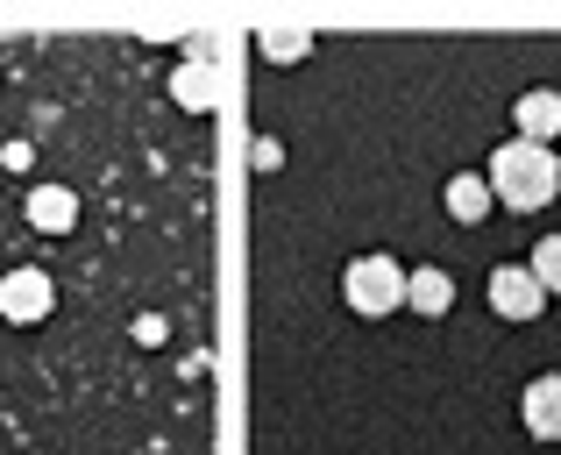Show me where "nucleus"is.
Wrapping results in <instances>:
<instances>
[{
  "label": "nucleus",
  "mask_w": 561,
  "mask_h": 455,
  "mask_svg": "<svg viewBox=\"0 0 561 455\" xmlns=\"http://www.w3.org/2000/svg\"><path fill=\"white\" fill-rule=\"evenodd\" d=\"M50 306H57V285H50V271H8L0 277V320H14V328H36V320H50Z\"/></svg>",
  "instance_id": "7ed1b4c3"
},
{
  "label": "nucleus",
  "mask_w": 561,
  "mask_h": 455,
  "mask_svg": "<svg viewBox=\"0 0 561 455\" xmlns=\"http://www.w3.org/2000/svg\"><path fill=\"white\" fill-rule=\"evenodd\" d=\"M28 228L36 235H71L79 228V193H71V185H36V193H28Z\"/></svg>",
  "instance_id": "0eeeda50"
},
{
  "label": "nucleus",
  "mask_w": 561,
  "mask_h": 455,
  "mask_svg": "<svg viewBox=\"0 0 561 455\" xmlns=\"http://www.w3.org/2000/svg\"><path fill=\"white\" fill-rule=\"evenodd\" d=\"M512 122H519V143L554 150V136H561V93H554V86H526L519 107H512Z\"/></svg>",
  "instance_id": "39448f33"
},
{
  "label": "nucleus",
  "mask_w": 561,
  "mask_h": 455,
  "mask_svg": "<svg viewBox=\"0 0 561 455\" xmlns=\"http://www.w3.org/2000/svg\"><path fill=\"white\" fill-rule=\"evenodd\" d=\"M405 306H412V314H426V320H440V314L455 306V277L440 271V263L412 271V277H405Z\"/></svg>",
  "instance_id": "1a4fd4ad"
},
{
  "label": "nucleus",
  "mask_w": 561,
  "mask_h": 455,
  "mask_svg": "<svg viewBox=\"0 0 561 455\" xmlns=\"http://www.w3.org/2000/svg\"><path fill=\"white\" fill-rule=\"evenodd\" d=\"M440 200H448V214H455V221H483V214H491L497 207V200H491V179H483V171H462V179H448V193H440Z\"/></svg>",
  "instance_id": "9d476101"
},
{
  "label": "nucleus",
  "mask_w": 561,
  "mask_h": 455,
  "mask_svg": "<svg viewBox=\"0 0 561 455\" xmlns=\"http://www.w3.org/2000/svg\"><path fill=\"white\" fill-rule=\"evenodd\" d=\"M540 306H548V292H540V277L526 263H497L491 271V314L497 320H540Z\"/></svg>",
  "instance_id": "20e7f679"
},
{
  "label": "nucleus",
  "mask_w": 561,
  "mask_h": 455,
  "mask_svg": "<svg viewBox=\"0 0 561 455\" xmlns=\"http://www.w3.org/2000/svg\"><path fill=\"white\" fill-rule=\"evenodd\" d=\"M249 164H256V171H277V164H285V143L256 136V150H249Z\"/></svg>",
  "instance_id": "ddd939ff"
},
{
  "label": "nucleus",
  "mask_w": 561,
  "mask_h": 455,
  "mask_svg": "<svg viewBox=\"0 0 561 455\" xmlns=\"http://www.w3.org/2000/svg\"><path fill=\"white\" fill-rule=\"evenodd\" d=\"M483 179H491V200H497V207L540 214L561 193V157L540 150V143H519V136H512V143H497V150H491Z\"/></svg>",
  "instance_id": "f257e3e1"
},
{
  "label": "nucleus",
  "mask_w": 561,
  "mask_h": 455,
  "mask_svg": "<svg viewBox=\"0 0 561 455\" xmlns=\"http://www.w3.org/2000/svg\"><path fill=\"white\" fill-rule=\"evenodd\" d=\"M256 50L271 57V65H299V57L313 50V29H263V36H256Z\"/></svg>",
  "instance_id": "9b49d317"
},
{
  "label": "nucleus",
  "mask_w": 561,
  "mask_h": 455,
  "mask_svg": "<svg viewBox=\"0 0 561 455\" xmlns=\"http://www.w3.org/2000/svg\"><path fill=\"white\" fill-rule=\"evenodd\" d=\"M171 100H179L185 114H206L220 100V71H214V57H185L179 71H171Z\"/></svg>",
  "instance_id": "6e6552de"
},
{
  "label": "nucleus",
  "mask_w": 561,
  "mask_h": 455,
  "mask_svg": "<svg viewBox=\"0 0 561 455\" xmlns=\"http://www.w3.org/2000/svg\"><path fill=\"white\" fill-rule=\"evenodd\" d=\"M526 271H534V277H540V292L554 299V292H561V235H540L534 257H526Z\"/></svg>",
  "instance_id": "f8f14e48"
},
{
  "label": "nucleus",
  "mask_w": 561,
  "mask_h": 455,
  "mask_svg": "<svg viewBox=\"0 0 561 455\" xmlns=\"http://www.w3.org/2000/svg\"><path fill=\"white\" fill-rule=\"evenodd\" d=\"M405 263L398 257H383V249H370V257H356L342 271V299L356 306L363 320H383V314H398V306H405Z\"/></svg>",
  "instance_id": "f03ea898"
},
{
  "label": "nucleus",
  "mask_w": 561,
  "mask_h": 455,
  "mask_svg": "<svg viewBox=\"0 0 561 455\" xmlns=\"http://www.w3.org/2000/svg\"><path fill=\"white\" fill-rule=\"evenodd\" d=\"M519 413H526V434H534V442H561V377L554 371L526 385Z\"/></svg>",
  "instance_id": "423d86ee"
}]
</instances>
